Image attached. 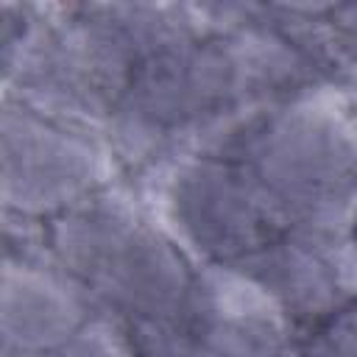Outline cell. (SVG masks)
Wrapping results in <instances>:
<instances>
[{
  "instance_id": "obj_1",
  "label": "cell",
  "mask_w": 357,
  "mask_h": 357,
  "mask_svg": "<svg viewBox=\"0 0 357 357\" xmlns=\"http://www.w3.org/2000/svg\"><path fill=\"white\" fill-rule=\"evenodd\" d=\"M273 234L346 254L357 226V100L340 86L279 98L218 145Z\"/></svg>"
},
{
  "instance_id": "obj_2",
  "label": "cell",
  "mask_w": 357,
  "mask_h": 357,
  "mask_svg": "<svg viewBox=\"0 0 357 357\" xmlns=\"http://www.w3.org/2000/svg\"><path fill=\"white\" fill-rule=\"evenodd\" d=\"M53 259L126 335L137 357H181L198 271L131 181H117L45 226Z\"/></svg>"
},
{
  "instance_id": "obj_3",
  "label": "cell",
  "mask_w": 357,
  "mask_h": 357,
  "mask_svg": "<svg viewBox=\"0 0 357 357\" xmlns=\"http://www.w3.org/2000/svg\"><path fill=\"white\" fill-rule=\"evenodd\" d=\"M3 357H137L126 335L53 259L45 226L3 215Z\"/></svg>"
},
{
  "instance_id": "obj_4",
  "label": "cell",
  "mask_w": 357,
  "mask_h": 357,
  "mask_svg": "<svg viewBox=\"0 0 357 357\" xmlns=\"http://www.w3.org/2000/svg\"><path fill=\"white\" fill-rule=\"evenodd\" d=\"M0 165L3 215L39 226L126 178L100 137L14 100H3Z\"/></svg>"
},
{
  "instance_id": "obj_5",
  "label": "cell",
  "mask_w": 357,
  "mask_h": 357,
  "mask_svg": "<svg viewBox=\"0 0 357 357\" xmlns=\"http://www.w3.org/2000/svg\"><path fill=\"white\" fill-rule=\"evenodd\" d=\"M181 357H307L304 332L257 282L201 265Z\"/></svg>"
},
{
  "instance_id": "obj_6",
  "label": "cell",
  "mask_w": 357,
  "mask_h": 357,
  "mask_svg": "<svg viewBox=\"0 0 357 357\" xmlns=\"http://www.w3.org/2000/svg\"><path fill=\"white\" fill-rule=\"evenodd\" d=\"M321 39L332 84L357 98V3L321 6Z\"/></svg>"
},
{
  "instance_id": "obj_7",
  "label": "cell",
  "mask_w": 357,
  "mask_h": 357,
  "mask_svg": "<svg viewBox=\"0 0 357 357\" xmlns=\"http://www.w3.org/2000/svg\"><path fill=\"white\" fill-rule=\"evenodd\" d=\"M307 357H357V298L304 335Z\"/></svg>"
},
{
  "instance_id": "obj_8",
  "label": "cell",
  "mask_w": 357,
  "mask_h": 357,
  "mask_svg": "<svg viewBox=\"0 0 357 357\" xmlns=\"http://www.w3.org/2000/svg\"><path fill=\"white\" fill-rule=\"evenodd\" d=\"M349 276H351V296L357 298V226L351 234V251H349Z\"/></svg>"
},
{
  "instance_id": "obj_9",
  "label": "cell",
  "mask_w": 357,
  "mask_h": 357,
  "mask_svg": "<svg viewBox=\"0 0 357 357\" xmlns=\"http://www.w3.org/2000/svg\"><path fill=\"white\" fill-rule=\"evenodd\" d=\"M354 100H357V98H354Z\"/></svg>"
}]
</instances>
